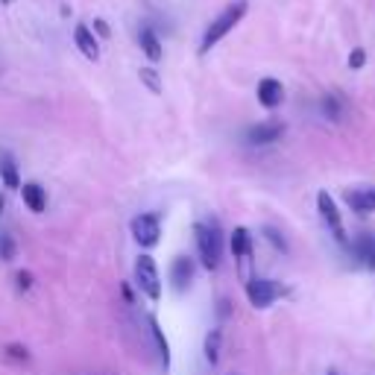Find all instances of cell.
<instances>
[{"instance_id": "cell-25", "label": "cell", "mask_w": 375, "mask_h": 375, "mask_svg": "<svg viewBox=\"0 0 375 375\" xmlns=\"http://www.w3.org/2000/svg\"><path fill=\"white\" fill-rule=\"evenodd\" d=\"M88 27L94 30V36H97L100 41H109V38H112V27H109V21H106V18H94V21L88 23Z\"/></svg>"}, {"instance_id": "cell-22", "label": "cell", "mask_w": 375, "mask_h": 375, "mask_svg": "<svg viewBox=\"0 0 375 375\" xmlns=\"http://www.w3.org/2000/svg\"><path fill=\"white\" fill-rule=\"evenodd\" d=\"M264 238H267V243H273V249H276V253H282V255L290 253V246H287V241H285V235H282L279 229L267 226V229H264Z\"/></svg>"}, {"instance_id": "cell-1", "label": "cell", "mask_w": 375, "mask_h": 375, "mask_svg": "<svg viewBox=\"0 0 375 375\" xmlns=\"http://www.w3.org/2000/svg\"><path fill=\"white\" fill-rule=\"evenodd\" d=\"M246 12H249V0H232L229 6H223V9L211 18V23H208L206 33H203V38H199L196 53H199V56H208L211 50H214V47L246 18Z\"/></svg>"}, {"instance_id": "cell-30", "label": "cell", "mask_w": 375, "mask_h": 375, "mask_svg": "<svg viewBox=\"0 0 375 375\" xmlns=\"http://www.w3.org/2000/svg\"><path fill=\"white\" fill-rule=\"evenodd\" d=\"M70 12H73V9H70L68 4H62V18H70Z\"/></svg>"}, {"instance_id": "cell-13", "label": "cell", "mask_w": 375, "mask_h": 375, "mask_svg": "<svg viewBox=\"0 0 375 375\" xmlns=\"http://www.w3.org/2000/svg\"><path fill=\"white\" fill-rule=\"evenodd\" d=\"M317 211H319V217H322V223L332 229V232H337V229H343V217H340V206L334 203V196L329 194V191H319L317 194Z\"/></svg>"}, {"instance_id": "cell-15", "label": "cell", "mask_w": 375, "mask_h": 375, "mask_svg": "<svg viewBox=\"0 0 375 375\" xmlns=\"http://www.w3.org/2000/svg\"><path fill=\"white\" fill-rule=\"evenodd\" d=\"M229 249L238 261L253 258V235H249L246 226H235V232L229 235Z\"/></svg>"}, {"instance_id": "cell-6", "label": "cell", "mask_w": 375, "mask_h": 375, "mask_svg": "<svg viewBox=\"0 0 375 375\" xmlns=\"http://www.w3.org/2000/svg\"><path fill=\"white\" fill-rule=\"evenodd\" d=\"M285 132H287V127L282 120H261V123H253V127L243 132V138L249 147H270V144L282 141Z\"/></svg>"}, {"instance_id": "cell-14", "label": "cell", "mask_w": 375, "mask_h": 375, "mask_svg": "<svg viewBox=\"0 0 375 375\" xmlns=\"http://www.w3.org/2000/svg\"><path fill=\"white\" fill-rule=\"evenodd\" d=\"M21 196H23V206H27L33 214H44L47 211V188H41L38 182H23L21 185Z\"/></svg>"}, {"instance_id": "cell-24", "label": "cell", "mask_w": 375, "mask_h": 375, "mask_svg": "<svg viewBox=\"0 0 375 375\" xmlns=\"http://www.w3.org/2000/svg\"><path fill=\"white\" fill-rule=\"evenodd\" d=\"M4 352H6L9 361H18V364H27L30 361V349L23 346V343H6Z\"/></svg>"}, {"instance_id": "cell-4", "label": "cell", "mask_w": 375, "mask_h": 375, "mask_svg": "<svg viewBox=\"0 0 375 375\" xmlns=\"http://www.w3.org/2000/svg\"><path fill=\"white\" fill-rule=\"evenodd\" d=\"M130 229H132V238L141 249H156L159 241H162V214L159 211H144L130 223Z\"/></svg>"}, {"instance_id": "cell-23", "label": "cell", "mask_w": 375, "mask_h": 375, "mask_svg": "<svg viewBox=\"0 0 375 375\" xmlns=\"http://www.w3.org/2000/svg\"><path fill=\"white\" fill-rule=\"evenodd\" d=\"M366 50L364 47H352L349 50V56H346V68L349 70H364V65H366Z\"/></svg>"}, {"instance_id": "cell-17", "label": "cell", "mask_w": 375, "mask_h": 375, "mask_svg": "<svg viewBox=\"0 0 375 375\" xmlns=\"http://www.w3.org/2000/svg\"><path fill=\"white\" fill-rule=\"evenodd\" d=\"M0 179H4V185L9 191H21V176H18V164L9 153H0Z\"/></svg>"}, {"instance_id": "cell-27", "label": "cell", "mask_w": 375, "mask_h": 375, "mask_svg": "<svg viewBox=\"0 0 375 375\" xmlns=\"http://www.w3.org/2000/svg\"><path fill=\"white\" fill-rule=\"evenodd\" d=\"M229 314H232V302H229V299H226V296H223V299H220V302H217V317H220V319H226Z\"/></svg>"}, {"instance_id": "cell-11", "label": "cell", "mask_w": 375, "mask_h": 375, "mask_svg": "<svg viewBox=\"0 0 375 375\" xmlns=\"http://www.w3.org/2000/svg\"><path fill=\"white\" fill-rule=\"evenodd\" d=\"M352 258L364 267V270H369V273H375V235L372 232H361L355 241H352Z\"/></svg>"}, {"instance_id": "cell-21", "label": "cell", "mask_w": 375, "mask_h": 375, "mask_svg": "<svg viewBox=\"0 0 375 375\" xmlns=\"http://www.w3.org/2000/svg\"><path fill=\"white\" fill-rule=\"evenodd\" d=\"M15 255H18V241H15V235L12 232H0V261H15Z\"/></svg>"}, {"instance_id": "cell-12", "label": "cell", "mask_w": 375, "mask_h": 375, "mask_svg": "<svg viewBox=\"0 0 375 375\" xmlns=\"http://www.w3.org/2000/svg\"><path fill=\"white\" fill-rule=\"evenodd\" d=\"M346 206L352 208L355 214H361V217L375 214V185L355 188V191H346Z\"/></svg>"}, {"instance_id": "cell-31", "label": "cell", "mask_w": 375, "mask_h": 375, "mask_svg": "<svg viewBox=\"0 0 375 375\" xmlns=\"http://www.w3.org/2000/svg\"><path fill=\"white\" fill-rule=\"evenodd\" d=\"M0 4H4V6H12V4H15V0H0Z\"/></svg>"}, {"instance_id": "cell-20", "label": "cell", "mask_w": 375, "mask_h": 375, "mask_svg": "<svg viewBox=\"0 0 375 375\" xmlns=\"http://www.w3.org/2000/svg\"><path fill=\"white\" fill-rule=\"evenodd\" d=\"M138 80H141V85L149 91V94H162L164 91V83H162V73L156 70V65H144L141 70H138Z\"/></svg>"}, {"instance_id": "cell-7", "label": "cell", "mask_w": 375, "mask_h": 375, "mask_svg": "<svg viewBox=\"0 0 375 375\" xmlns=\"http://www.w3.org/2000/svg\"><path fill=\"white\" fill-rule=\"evenodd\" d=\"M135 41H138V47H141V53L149 59V65H159V62L164 59V44H162V36H159V30H156L149 21H141Z\"/></svg>"}, {"instance_id": "cell-19", "label": "cell", "mask_w": 375, "mask_h": 375, "mask_svg": "<svg viewBox=\"0 0 375 375\" xmlns=\"http://www.w3.org/2000/svg\"><path fill=\"white\" fill-rule=\"evenodd\" d=\"M147 326H149V334H153V340H156V349H159L162 364L170 366V343H167V337H164V332H162V326H159V319H156L153 314L147 317Z\"/></svg>"}, {"instance_id": "cell-5", "label": "cell", "mask_w": 375, "mask_h": 375, "mask_svg": "<svg viewBox=\"0 0 375 375\" xmlns=\"http://www.w3.org/2000/svg\"><path fill=\"white\" fill-rule=\"evenodd\" d=\"M282 293H285V287L276 279H261V276L246 279V299H249V305H253L255 311L270 308Z\"/></svg>"}, {"instance_id": "cell-8", "label": "cell", "mask_w": 375, "mask_h": 375, "mask_svg": "<svg viewBox=\"0 0 375 375\" xmlns=\"http://www.w3.org/2000/svg\"><path fill=\"white\" fill-rule=\"evenodd\" d=\"M255 97H258V106H261V109L276 112V109L285 103L287 91H285V83H282V80L264 77V80H258V85H255Z\"/></svg>"}, {"instance_id": "cell-16", "label": "cell", "mask_w": 375, "mask_h": 375, "mask_svg": "<svg viewBox=\"0 0 375 375\" xmlns=\"http://www.w3.org/2000/svg\"><path fill=\"white\" fill-rule=\"evenodd\" d=\"M319 112H322V117L326 120H332V123H340L343 120V100H340V94H334V91H329V94H322L319 97Z\"/></svg>"}, {"instance_id": "cell-29", "label": "cell", "mask_w": 375, "mask_h": 375, "mask_svg": "<svg viewBox=\"0 0 375 375\" xmlns=\"http://www.w3.org/2000/svg\"><path fill=\"white\" fill-rule=\"evenodd\" d=\"M4 211H6V196L0 194V217H4Z\"/></svg>"}, {"instance_id": "cell-28", "label": "cell", "mask_w": 375, "mask_h": 375, "mask_svg": "<svg viewBox=\"0 0 375 375\" xmlns=\"http://www.w3.org/2000/svg\"><path fill=\"white\" fill-rule=\"evenodd\" d=\"M120 293H123V299H127V302H130V305L135 302V296H132V287H130L127 282H123V285H120Z\"/></svg>"}, {"instance_id": "cell-9", "label": "cell", "mask_w": 375, "mask_h": 375, "mask_svg": "<svg viewBox=\"0 0 375 375\" xmlns=\"http://www.w3.org/2000/svg\"><path fill=\"white\" fill-rule=\"evenodd\" d=\"M196 276V261L191 255H176L170 261V285L176 293H185Z\"/></svg>"}, {"instance_id": "cell-26", "label": "cell", "mask_w": 375, "mask_h": 375, "mask_svg": "<svg viewBox=\"0 0 375 375\" xmlns=\"http://www.w3.org/2000/svg\"><path fill=\"white\" fill-rule=\"evenodd\" d=\"M33 285H36V276H33L30 270H18V273H15V287H18L21 293L33 290Z\"/></svg>"}, {"instance_id": "cell-33", "label": "cell", "mask_w": 375, "mask_h": 375, "mask_svg": "<svg viewBox=\"0 0 375 375\" xmlns=\"http://www.w3.org/2000/svg\"><path fill=\"white\" fill-rule=\"evenodd\" d=\"M232 375H235V372H232Z\"/></svg>"}, {"instance_id": "cell-3", "label": "cell", "mask_w": 375, "mask_h": 375, "mask_svg": "<svg viewBox=\"0 0 375 375\" xmlns=\"http://www.w3.org/2000/svg\"><path fill=\"white\" fill-rule=\"evenodd\" d=\"M135 285L138 290L149 299V302H159L162 299V273H159V264L153 255L141 253L138 261H135Z\"/></svg>"}, {"instance_id": "cell-2", "label": "cell", "mask_w": 375, "mask_h": 375, "mask_svg": "<svg viewBox=\"0 0 375 375\" xmlns=\"http://www.w3.org/2000/svg\"><path fill=\"white\" fill-rule=\"evenodd\" d=\"M194 241H196L199 264H203L208 273L220 270V261H223V232H220V223L217 220L194 223Z\"/></svg>"}, {"instance_id": "cell-32", "label": "cell", "mask_w": 375, "mask_h": 375, "mask_svg": "<svg viewBox=\"0 0 375 375\" xmlns=\"http://www.w3.org/2000/svg\"><path fill=\"white\" fill-rule=\"evenodd\" d=\"M326 375H340V372L337 369H326Z\"/></svg>"}, {"instance_id": "cell-10", "label": "cell", "mask_w": 375, "mask_h": 375, "mask_svg": "<svg viewBox=\"0 0 375 375\" xmlns=\"http://www.w3.org/2000/svg\"><path fill=\"white\" fill-rule=\"evenodd\" d=\"M73 44H77V50L88 62H100V56H103L100 38L94 36V30L88 27V23H77V27H73Z\"/></svg>"}, {"instance_id": "cell-18", "label": "cell", "mask_w": 375, "mask_h": 375, "mask_svg": "<svg viewBox=\"0 0 375 375\" xmlns=\"http://www.w3.org/2000/svg\"><path fill=\"white\" fill-rule=\"evenodd\" d=\"M220 352H223V329H220V326H214V329L206 334L203 355H206V361H208L211 366H217V364H220Z\"/></svg>"}]
</instances>
